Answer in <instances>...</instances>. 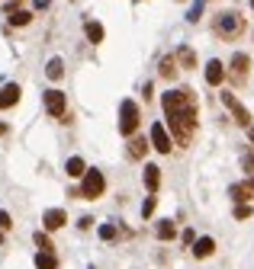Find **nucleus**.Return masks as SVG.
I'll use <instances>...</instances> for the list:
<instances>
[{
	"mask_svg": "<svg viewBox=\"0 0 254 269\" xmlns=\"http://www.w3.org/2000/svg\"><path fill=\"white\" fill-rule=\"evenodd\" d=\"M154 209H158V195H148V199L142 202V218H151Z\"/></svg>",
	"mask_w": 254,
	"mask_h": 269,
	"instance_id": "obj_26",
	"label": "nucleus"
},
{
	"mask_svg": "<svg viewBox=\"0 0 254 269\" xmlns=\"http://www.w3.org/2000/svg\"><path fill=\"white\" fill-rule=\"evenodd\" d=\"M116 237V225H100V240H113Z\"/></svg>",
	"mask_w": 254,
	"mask_h": 269,
	"instance_id": "obj_28",
	"label": "nucleus"
},
{
	"mask_svg": "<svg viewBox=\"0 0 254 269\" xmlns=\"http://www.w3.org/2000/svg\"><path fill=\"white\" fill-rule=\"evenodd\" d=\"M148 148H151V141H145L142 138V134H132V138H129V157H132V161H142V157L145 154H148Z\"/></svg>",
	"mask_w": 254,
	"mask_h": 269,
	"instance_id": "obj_14",
	"label": "nucleus"
},
{
	"mask_svg": "<svg viewBox=\"0 0 254 269\" xmlns=\"http://www.w3.org/2000/svg\"><path fill=\"white\" fill-rule=\"evenodd\" d=\"M171 138H174V134H167V125H164V122H154L151 131H148V141H151V148L158 151V154H171V148H174Z\"/></svg>",
	"mask_w": 254,
	"mask_h": 269,
	"instance_id": "obj_8",
	"label": "nucleus"
},
{
	"mask_svg": "<svg viewBox=\"0 0 254 269\" xmlns=\"http://www.w3.org/2000/svg\"><path fill=\"white\" fill-rule=\"evenodd\" d=\"M65 221H68V215H65L62 209H48V212L42 215L45 231H58V228H65Z\"/></svg>",
	"mask_w": 254,
	"mask_h": 269,
	"instance_id": "obj_15",
	"label": "nucleus"
},
{
	"mask_svg": "<svg viewBox=\"0 0 254 269\" xmlns=\"http://www.w3.org/2000/svg\"><path fill=\"white\" fill-rule=\"evenodd\" d=\"M65 173H68V176H84V173H87V164H84V157H68Z\"/></svg>",
	"mask_w": 254,
	"mask_h": 269,
	"instance_id": "obj_20",
	"label": "nucleus"
},
{
	"mask_svg": "<svg viewBox=\"0 0 254 269\" xmlns=\"http://www.w3.org/2000/svg\"><path fill=\"white\" fill-rule=\"evenodd\" d=\"M45 74H48V80H62L65 77V61L62 58H52L45 64Z\"/></svg>",
	"mask_w": 254,
	"mask_h": 269,
	"instance_id": "obj_21",
	"label": "nucleus"
},
{
	"mask_svg": "<svg viewBox=\"0 0 254 269\" xmlns=\"http://www.w3.org/2000/svg\"><path fill=\"white\" fill-rule=\"evenodd\" d=\"M35 269H58L55 253H35Z\"/></svg>",
	"mask_w": 254,
	"mask_h": 269,
	"instance_id": "obj_25",
	"label": "nucleus"
},
{
	"mask_svg": "<svg viewBox=\"0 0 254 269\" xmlns=\"http://www.w3.org/2000/svg\"><path fill=\"white\" fill-rule=\"evenodd\" d=\"M184 243H197V234H193V231H190V228L184 231Z\"/></svg>",
	"mask_w": 254,
	"mask_h": 269,
	"instance_id": "obj_32",
	"label": "nucleus"
},
{
	"mask_svg": "<svg viewBox=\"0 0 254 269\" xmlns=\"http://www.w3.org/2000/svg\"><path fill=\"white\" fill-rule=\"evenodd\" d=\"M106 189V176L100 170H87V173L81 176V189H74L71 195H77V199H100Z\"/></svg>",
	"mask_w": 254,
	"mask_h": 269,
	"instance_id": "obj_3",
	"label": "nucleus"
},
{
	"mask_svg": "<svg viewBox=\"0 0 254 269\" xmlns=\"http://www.w3.org/2000/svg\"><path fill=\"white\" fill-rule=\"evenodd\" d=\"M222 103L228 106V113H232V119L238 122L241 128H251V125H254V119H251V113H248V109H245V106L238 103V96H235V93H228V90H222Z\"/></svg>",
	"mask_w": 254,
	"mask_h": 269,
	"instance_id": "obj_7",
	"label": "nucleus"
},
{
	"mask_svg": "<svg viewBox=\"0 0 254 269\" xmlns=\"http://www.w3.org/2000/svg\"><path fill=\"white\" fill-rule=\"evenodd\" d=\"M10 228H13V221H10V212L0 209V231H10Z\"/></svg>",
	"mask_w": 254,
	"mask_h": 269,
	"instance_id": "obj_29",
	"label": "nucleus"
},
{
	"mask_svg": "<svg viewBox=\"0 0 254 269\" xmlns=\"http://www.w3.org/2000/svg\"><path fill=\"white\" fill-rule=\"evenodd\" d=\"M200 13H203V4H193V7H190V16H187V19H190V23H197V19H200Z\"/></svg>",
	"mask_w": 254,
	"mask_h": 269,
	"instance_id": "obj_30",
	"label": "nucleus"
},
{
	"mask_svg": "<svg viewBox=\"0 0 254 269\" xmlns=\"http://www.w3.org/2000/svg\"><path fill=\"white\" fill-rule=\"evenodd\" d=\"M0 243H4V231H0Z\"/></svg>",
	"mask_w": 254,
	"mask_h": 269,
	"instance_id": "obj_35",
	"label": "nucleus"
},
{
	"mask_svg": "<svg viewBox=\"0 0 254 269\" xmlns=\"http://www.w3.org/2000/svg\"><path fill=\"white\" fill-rule=\"evenodd\" d=\"M228 68H232V77H235V80H245L248 71H251V58H248L245 52H235L232 61H228Z\"/></svg>",
	"mask_w": 254,
	"mask_h": 269,
	"instance_id": "obj_9",
	"label": "nucleus"
},
{
	"mask_svg": "<svg viewBox=\"0 0 254 269\" xmlns=\"http://www.w3.org/2000/svg\"><path fill=\"white\" fill-rule=\"evenodd\" d=\"M212 29H216L219 39H238L241 29H245V19H241L238 13H219L216 23H212Z\"/></svg>",
	"mask_w": 254,
	"mask_h": 269,
	"instance_id": "obj_4",
	"label": "nucleus"
},
{
	"mask_svg": "<svg viewBox=\"0 0 254 269\" xmlns=\"http://www.w3.org/2000/svg\"><path fill=\"white\" fill-rule=\"evenodd\" d=\"M142 180H145V189L154 195V192H158V186H161V167H158V164H145Z\"/></svg>",
	"mask_w": 254,
	"mask_h": 269,
	"instance_id": "obj_12",
	"label": "nucleus"
},
{
	"mask_svg": "<svg viewBox=\"0 0 254 269\" xmlns=\"http://www.w3.org/2000/svg\"><path fill=\"white\" fill-rule=\"evenodd\" d=\"M251 215H254V209H251L248 202H238L235 205V218H238V221H245V218H251Z\"/></svg>",
	"mask_w": 254,
	"mask_h": 269,
	"instance_id": "obj_27",
	"label": "nucleus"
},
{
	"mask_svg": "<svg viewBox=\"0 0 254 269\" xmlns=\"http://www.w3.org/2000/svg\"><path fill=\"white\" fill-rule=\"evenodd\" d=\"M164 113L174 116V113H187V109H197V93H193L190 87H180V90H167L164 93Z\"/></svg>",
	"mask_w": 254,
	"mask_h": 269,
	"instance_id": "obj_2",
	"label": "nucleus"
},
{
	"mask_svg": "<svg viewBox=\"0 0 254 269\" xmlns=\"http://www.w3.org/2000/svg\"><path fill=\"white\" fill-rule=\"evenodd\" d=\"M167 125H171L174 141L187 148L190 138H193V131H197V109H187V113H174V116H167Z\"/></svg>",
	"mask_w": 254,
	"mask_h": 269,
	"instance_id": "obj_1",
	"label": "nucleus"
},
{
	"mask_svg": "<svg viewBox=\"0 0 254 269\" xmlns=\"http://www.w3.org/2000/svg\"><path fill=\"white\" fill-rule=\"evenodd\" d=\"M139 106L132 103V100H123V106H119V134H126V138H132V134L139 131Z\"/></svg>",
	"mask_w": 254,
	"mask_h": 269,
	"instance_id": "obj_5",
	"label": "nucleus"
},
{
	"mask_svg": "<svg viewBox=\"0 0 254 269\" xmlns=\"http://www.w3.org/2000/svg\"><path fill=\"white\" fill-rule=\"evenodd\" d=\"M177 55H167V58H161V68H158V74L164 77V80H174L177 77Z\"/></svg>",
	"mask_w": 254,
	"mask_h": 269,
	"instance_id": "obj_17",
	"label": "nucleus"
},
{
	"mask_svg": "<svg viewBox=\"0 0 254 269\" xmlns=\"http://www.w3.org/2000/svg\"><path fill=\"white\" fill-rule=\"evenodd\" d=\"M251 10H254V0H251Z\"/></svg>",
	"mask_w": 254,
	"mask_h": 269,
	"instance_id": "obj_36",
	"label": "nucleus"
},
{
	"mask_svg": "<svg viewBox=\"0 0 254 269\" xmlns=\"http://www.w3.org/2000/svg\"><path fill=\"white\" fill-rule=\"evenodd\" d=\"M7 16H10V26H29L32 23L29 10H7Z\"/></svg>",
	"mask_w": 254,
	"mask_h": 269,
	"instance_id": "obj_22",
	"label": "nucleus"
},
{
	"mask_svg": "<svg viewBox=\"0 0 254 269\" xmlns=\"http://www.w3.org/2000/svg\"><path fill=\"white\" fill-rule=\"evenodd\" d=\"M177 64H180V68H187V71H190V68H197V52H193V48H187V45H184V48H177Z\"/></svg>",
	"mask_w": 254,
	"mask_h": 269,
	"instance_id": "obj_19",
	"label": "nucleus"
},
{
	"mask_svg": "<svg viewBox=\"0 0 254 269\" xmlns=\"http://www.w3.org/2000/svg\"><path fill=\"white\" fill-rule=\"evenodd\" d=\"M203 74H206V83L209 87H222V80H225V64L222 61H206V71H203Z\"/></svg>",
	"mask_w": 254,
	"mask_h": 269,
	"instance_id": "obj_10",
	"label": "nucleus"
},
{
	"mask_svg": "<svg viewBox=\"0 0 254 269\" xmlns=\"http://www.w3.org/2000/svg\"><path fill=\"white\" fill-rule=\"evenodd\" d=\"M35 247H39V253H55V243H52V237L45 234V231H35Z\"/></svg>",
	"mask_w": 254,
	"mask_h": 269,
	"instance_id": "obj_24",
	"label": "nucleus"
},
{
	"mask_svg": "<svg viewBox=\"0 0 254 269\" xmlns=\"http://www.w3.org/2000/svg\"><path fill=\"white\" fill-rule=\"evenodd\" d=\"M228 195L235 199V205H238V202H248V199H254V176H248L245 183H235V186L228 189Z\"/></svg>",
	"mask_w": 254,
	"mask_h": 269,
	"instance_id": "obj_11",
	"label": "nucleus"
},
{
	"mask_svg": "<svg viewBox=\"0 0 254 269\" xmlns=\"http://www.w3.org/2000/svg\"><path fill=\"white\" fill-rule=\"evenodd\" d=\"M42 103H45V113L52 116V119L68 122V119H65V116H68V96H65L62 90H45V93H42Z\"/></svg>",
	"mask_w": 254,
	"mask_h": 269,
	"instance_id": "obj_6",
	"label": "nucleus"
},
{
	"mask_svg": "<svg viewBox=\"0 0 254 269\" xmlns=\"http://www.w3.org/2000/svg\"><path fill=\"white\" fill-rule=\"evenodd\" d=\"M19 83H4L0 87V109H10V106H16L19 103Z\"/></svg>",
	"mask_w": 254,
	"mask_h": 269,
	"instance_id": "obj_13",
	"label": "nucleus"
},
{
	"mask_svg": "<svg viewBox=\"0 0 254 269\" xmlns=\"http://www.w3.org/2000/svg\"><path fill=\"white\" fill-rule=\"evenodd\" d=\"M84 32H87V42H93V45H100L103 42V26H100V23H93V19H87V23H84Z\"/></svg>",
	"mask_w": 254,
	"mask_h": 269,
	"instance_id": "obj_18",
	"label": "nucleus"
},
{
	"mask_svg": "<svg viewBox=\"0 0 254 269\" xmlns=\"http://www.w3.org/2000/svg\"><path fill=\"white\" fill-rule=\"evenodd\" d=\"M216 253V240L212 237H197V243H193V256L197 260H206V256Z\"/></svg>",
	"mask_w": 254,
	"mask_h": 269,
	"instance_id": "obj_16",
	"label": "nucleus"
},
{
	"mask_svg": "<svg viewBox=\"0 0 254 269\" xmlns=\"http://www.w3.org/2000/svg\"><path fill=\"white\" fill-rule=\"evenodd\" d=\"M248 134H251V144H254V125H251V128H248Z\"/></svg>",
	"mask_w": 254,
	"mask_h": 269,
	"instance_id": "obj_34",
	"label": "nucleus"
},
{
	"mask_svg": "<svg viewBox=\"0 0 254 269\" xmlns=\"http://www.w3.org/2000/svg\"><path fill=\"white\" fill-rule=\"evenodd\" d=\"M77 225H81V228H84V231H87V228H90V225H93V218H90V215H84V218H81V221H77Z\"/></svg>",
	"mask_w": 254,
	"mask_h": 269,
	"instance_id": "obj_33",
	"label": "nucleus"
},
{
	"mask_svg": "<svg viewBox=\"0 0 254 269\" xmlns=\"http://www.w3.org/2000/svg\"><path fill=\"white\" fill-rule=\"evenodd\" d=\"M154 234H158V240H174L177 228H174V221H158L154 225Z\"/></svg>",
	"mask_w": 254,
	"mask_h": 269,
	"instance_id": "obj_23",
	"label": "nucleus"
},
{
	"mask_svg": "<svg viewBox=\"0 0 254 269\" xmlns=\"http://www.w3.org/2000/svg\"><path fill=\"white\" fill-rule=\"evenodd\" d=\"M241 164H245V170H248V173L254 176V151H251V154H248V157H245V161H241Z\"/></svg>",
	"mask_w": 254,
	"mask_h": 269,
	"instance_id": "obj_31",
	"label": "nucleus"
}]
</instances>
